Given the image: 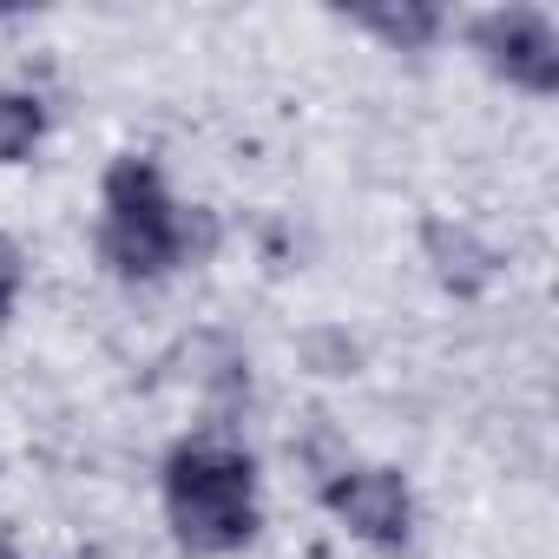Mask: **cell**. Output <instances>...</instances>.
I'll list each match as a JSON object with an SVG mask.
<instances>
[{"label":"cell","instance_id":"3957f363","mask_svg":"<svg viewBox=\"0 0 559 559\" xmlns=\"http://www.w3.org/2000/svg\"><path fill=\"white\" fill-rule=\"evenodd\" d=\"M474 47L487 53L493 73H507V80L526 86V93H552V86H559V40H552V27H546L533 8L487 14V21L474 27Z\"/></svg>","mask_w":559,"mask_h":559},{"label":"cell","instance_id":"5b68a950","mask_svg":"<svg viewBox=\"0 0 559 559\" xmlns=\"http://www.w3.org/2000/svg\"><path fill=\"white\" fill-rule=\"evenodd\" d=\"M356 27L382 34L389 47H428V40L441 34V14H435V8H362Z\"/></svg>","mask_w":559,"mask_h":559},{"label":"cell","instance_id":"ba28073f","mask_svg":"<svg viewBox=\"0 0 559 559\" xmlns=\"http://www.w3.org/2000/svg\"><path fill=\"white\" fill-rule=\"evenodd\" d=\"M14 297H21V250L0 237V317L14 310Z\"/></svg>","mask_w":559,"mask_h":559},{"label":"cell","instance_id":"6da1fadb","mask_svg":"<svg viewBox=\"0 0 559 559\" xmlns=\"http://www.w3.org/2000/svg\"><path fill=\"white\" fill-rule=\"evenodd\" d=\"M165 507H171V533L185 552L211 559V552H230L250 539L257 526V500H250V461L230 454V448H185L171 454V474H165Z\"/></svg>","mask_w":559,"mask_h":559},{"label":"cell","instance_id":"277c9868","mask_svg":"<svg viewBox=\"0 0 559 559\" xmlns=\"http://www.w3.org/2000/svg\"><path fill=\"white\" fill-rule=\"evenodd\" d=\"M330 507L369 539V546H402L408 539V487L389 467H356L343 480H330Z\"/></svg>","mask_w":559,"mask_h":559},{"label":"cell","instance_id":"7a4b0ae2","mask_svg":"<svg viewBox=\"0 0 559 559\" xmlns=\"http://www.w3.org/2000/svg\"><path fill=\"white\" fill-rule=\"evenodd\" d=\"M106 257L126 276H165L185 257L178 204L165 198V178L145 158H119L106 171Z\"/></svg>","mask_w":559,"mask_h":559},{"label":"cell","instance_id":"52a82bcc","mask_svg":"<svg viewBox=\"0 0 559 559\" xmlns=\"http://www.w3.org/2000/svg\"><path fill=\"white\" fill-rule=\"evenodd\" d=\"M428 250L441 257V276H448V284H461V290H474L480 276H487V250H474V243H467V230L435 224V230H428Z\"/></svg>","mask_w":559,"mask_h":559},{"label":"cell","instance_id":"9c48e42d","mask_svg":"<svg viewBox=\"0 0 559 559\" xmlns=\"http://www.w3.org/2000/svg\"><path fill=\"white\" fill-rule=\"evenodd\" d=\"M0 559H14V552H8V546H0Z\"/></svg>","mask_w":559,"mask_h":559},{"label":"cell","instance_id":"8992f818","mask_svg":"<svg viewBox=\"0 0 559 559\" xmlns=\"http://www.w3.org/2000/svg\"><path fill=\"white\" fill-rule=\"evenodd\" d=\"M40 132H47V112H40V99H21V93H0V165H14V158H27V152L40 145Z\"/></svg>","mask_w":559,"mask_h":559}]
</instances>
